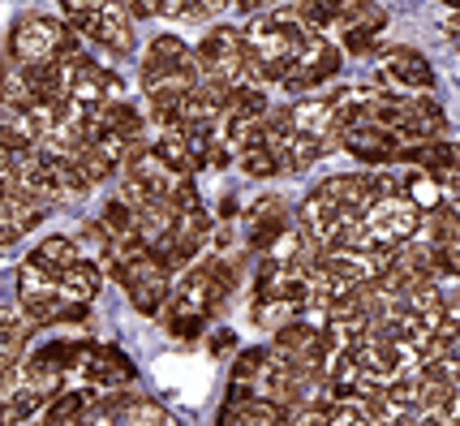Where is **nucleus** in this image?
I'll return each mask as SVG.
<instances>
[{"instance_id": "obj_25", "label": "nucleus", "mask_w": 460, "mask_h": 426, "mask_svg": "<svg viewBox=\"0 0 460 426\" xmlns=\"http://www.w3.org/2000/svg\"><path fill=\"white\" fill-rule=\"evenodd\" d=\"M327 426H375V422H370V413L358 401H332L327 405Z\"/></svg>"}, {"instance_id": "obj_20", "label": "nucleus", "mask_w": 460, "mask_h": 426, "mask_svg": "<svg viewBox=\"0 0 460 426\" xmlns=\"http://www.w3.org/2000/svg\"><path fill=\"white\" fill-rule=\"evenodd\" d=\"M341 13L344 0H297L293 4V18H297V26L310 40H327V31L341 26Z\"/></svg>"}, {"instance_id": "obj_12", "label": "nucleus", "mask_w": 460, "mask_h": 426, "mask_svg": "<svg viewBox=\"0 0 460 426\" xmlns=\"http://www.w3.org/2000/svg\"><path fill=\"white\" fill-rule=\"evenodd\" d=\"M78 375L100 392H125V387L138 384V366L129 362V353L117 345H95V341H91V353H86Z\"/></svg>"}, {"instance_id": "obj_21", "label": "nucleus", "mask_w": 460, "mask_h": 426, "mask_svg": "<svg viewBox=\"0 0 460 426\" xmlns=\"http://www.w3.org/2000/svg\"><path fill=\"white\" fill-rule=\"evenodd\" d=\"M404 199L418 207V211H426V216L439 211L443 203H452V199L439 190V182H435L430 173H421V168H409V173H404Z\"/></svg>"}, {"instance_id": "obj_18", "label": "nucleus", "mask_w": 460, "mask_h": 426, "mask_svg": "<svg viewBox=\"0 0 460 426\" xmlns=\"http://www.w3.org/2000/svg\"><path fill=\"white\" fill-rule=\"evenodd\" d=\"M78 259H86V254H82V245H78V237H65V233L43 237V242L26 254V263H35L40 271H48V276H60L65 267H74Z\"/></svg>"}, {"instance_id": "obj_2", "label": "nucleus", "mask_w": 460, "mask_h": 426, "mask_svg": "<svg viewBox=\"0 0 460 426\" xmlns=\"http://www.w3.org/2000/svg\"><path fill=\"white\" fill-rule=\"evenodd\" d=\"M9 57L18 65H52L65 57L82 52V35L65 18H48V13H22L9 26Z\"/></svg>"}, {"instance_id": "obj_6", "label": "nucleus", "mask_w": 460, "mask_h": 426, "mask_svg": "<svg viewBox=\"0 0 460 426\" xmlns=\"http://www.w3.org/2000/svg\"><path fill=\"white\" fill-rule=\"evenodd\" d=\"M297 237L305 242V250H314V254H332V250H344V242H349V228L358 220H349L341 207L332 203L327 194H323L319 185L305 194L297 203Z\"/></svg>"}, {"instance_id": "obj_3", "label": "nucleus", "mask_w": 460, "mask_h": 426, "mask_svg": "<svg viewBox=\"0 0 460 426\" xmlns=\"http://www.w3.org/2000/svg\"><path fill=\"white\" fill-rule=\"evenodd\" d=\"M194 61H199V78L216 82L224 91L233 86H259L254 78V61H250V43H245V31L241 26H211L202 43L194 48Z\"/></svg>"}, {"instance_id": "obj_14", "label": "nucleus", "mask_w": 460, "mask_h": 426, "mask_svg": "<svg viewBox=\"0 0 460 426\" xmlns=\"http://www.w3.org/2000/svg\"><path fill=\"white\" fill-rule=\"evenodd\" d=\"M293 409L267 396H241V392H224L216 426H288Z\"/></svg>"}, {"instance_id": "obj_9", "label": "nucleus", "mask_w": 460, "mask_h": 426, "mask_svg": "<svg viewBox=\"0 0 460 426\" xmlns=\"http://www.w3.org/2000/svg\"><path fill=\"white\" fill-rule=\"evenodd\" d=\"M336 31H341V52L370 57L379 48L383 31H387V9L379 0H344V13Z\"/></svg>"}, {"instance_id": "obj_10", "label": "nucleus", "mask_w": 460, "mask_h": 426, "mask_svg": "<svg viewBox=\"0 0 460 426\" xmlns=\"http://www.w3.org/2000/svg\"><path fill=\"white\" fill-rule=\"evenodd\" d=\"M344 69V52L336 48L332 40H310L305 48L297 52V61L288 65L280 86L288 91H314V86H327Z\"/></svg>"}, {"instance_id": "obj_15", "label": "nucleus", "mask_w": 460, "mask_h": 426, "mask_svg": "<svg viewBox=\"0 0 460 426\" xmlns=\"http://www.w3.org/2000/svg\"><path fill=\"white\" fill-rule=\"evenodd\" d=\"M82 40H91L95 48L112 52V57L120 61V57H134V48H138V31H134V18H129L125 9L108 4L103 13H95V18L86 22Z\"/></svg>"}, {"instance_id": "obj_23", "label": "nucleus", "mask_w": 460, "mask_h": 426, "mask_svg": "<svg viewBox=\"0 0 460 426\" xmlns=\"http://www.w3.org/2000/svg\"><path fill=\"white\" fill-rule=\"evenodd\" d=\"M112 0H60V13H65V22L74 26V31H86V22L95 18V13H103Z\"/></svg>"}, {"instance_id": "obj_8", "label": "nucleus", "mask_w": 460, "mask_h": 426, "mask_svg": "<svg viewBox=\"0 0 460 426\" xmlns=\"http://www.w3.org/2000/svg\"><path fill=\"white\" fill-rule=\"evenodd\" d=\"M379 86L383 91H396V95H430V86H435V65L426 61V52L409 48V43L383 48Z\"/></svg>"}, {"instance_id": "obj_19", "label": "nucleus", "mask_w": 460, "mask_h": 426, "mask_svg": "<svg viewBox=\"0 0 460 426\" xmlns=\"http://www.w3.org/2000/svg\"><path fill=\"white\" fill-rule=\"evenodd\" d=\"M57 284H60V293L69 297V302H95L100 297V288H103V267L95 263V259H78L74 267H65L57 276Z\"/></svg>"}, {"instance_id": "obj_11", "label": "nucleus", "mask_w": 460, "mask_h": 426, "mask_svg": "<svg viewBox=\"0 0 460 426\" xmlns=\"http://www.w3.org/2000/svg\"><path fill=\"white\" fill-rule=\"evenodd\" d=\"M401 168H421V173H430L439 190L447 199H456L460 194V142H421V146H409L401 155Z\"/></svg>"}, {"instance_id": "obj_22", "label": "nucleus", "mask_w": 460, "mask_h": 426, "mask_svg": "<svg viewBox=\"0 0 460 426\" xmlns=\"http://www.w3.org/2000/svg\"><path fill=\"white\" fill-rule=\"evenodd\" d=\"M237 168L245 173V177H254V182H271V177H280L284 168H280V155L267 146V142H254V146H245L237 155Z\"/></svg>"}, {"instance_id": "obj_1", "label": "nucleus", "mask_w": 460, "mask_h": 426, "mask_svg": "<svg viewBox=\"0 0 460 426\" xmlns=\"http://www.w3.org/2000/svg\"><path fill=\"white\" fill-rule=\"evenodd\" d=\"M245 43H250V61H254V78L259 86H280L288 65L297 61V52L310 43V35L297 26L293 9H271V13H259L245 26Z\"/></svg>"}, {"instance_id": "obj_4", "label": "nucleus", "mask_w": 460, "mask_h": 426, "mask_svg": "<svg viewBox=\"0 0 460 426\" xmlns=\"http://www.w3.org/2000/svg\"><path fill=\"white\" fill-rule=\"evenodd\" d=\"M108 276L125 288L129 306L138 315H160L168 297H172V271L164 267V259H155V250H142V254H129V259H112L108 263Z\"/></svg>"}, {"instance_id": "obj_26", "label": "nucleus", "mask_w": 460, "mask_h": 426, "mask_svg": "<svg viewBox=\"0 0 460 426\" xmlns=\"http://www.w3.org/2000/svg\"><path fill=\"white\" fill-rule=\"evenodd\" d=\"M18 151H13V146H9V138H4V134H0V185L9 182V177H13V168H18Z\"/></svg>"}, {"instance_id": "obj_13", "label": "nucleus", "mask_w": 460, "mask_h": 426, "mask_svg": "<svg viewBox=\"0 0 460 426\" xmlns=\"http://www.w3.org/2000/svg\"><path fill=\"white\" fill-rule=\"evenodd\" d=\"M100 418L103 426H181L160 401L138 396V392H108L100 401Z\"/></svg>"}, {"instance_id": "obj_24", "label": "nucleus", "mask_w": 460, "mask_h": 426, "mask_svg": "<svg viewBox=\"0 0 460 426\" xmlns=\"http://www.w3.org/2000/svg\"><path fill=\"white\" fill-rule=\"evenodd\" d=\"M155 18L164 22H185V26H194V22H207L199 9V0H155Z\"/></svg>"}, {"instance_id": "obj_17", "label": "nucleus", "mask_w": 460, "mask_h": 426, "mask_svg": "<svg viewBox=\"0 0 460 426\" xmlns=\"http://www.w3.org/2000/svg\"><path fill=\"white\" fill-rule=\"evenodd\" d=\"M319 190L341 207L349 220H361L370 207L379 203V190H375V173H370V168H366V173H336V177H327Z\"/></svg>"}, {"instance_id": "obj_27", "label": "nucleus", "mask_w": 460, "mask_h": 426, "mask_svg": "<svg viewBox=\"0 0 460 426\" xmlns=\"http://www.w3.org/2000/svg\"><path fill=\"white\" fill-rule=\"evenodd\" d=\"M233 345H237V336H233V327H216V332L207 336V349H211L216 358H220V353H228V349H233Z\"/></svg>"}, {"instance_id": "obj_30", "label": "nucleus", "mask_w": 460, "mask_h": 426, "mask_svg": "<svg viewBox=\"0 0 460 426\" xmlns=\"http://www.w3.org/2000/svg\"><path fill=\"white\" fill-rule=\"evenodd\" d=\"M443 35H447V40H452V48L460 52V13H452V18L443 22Z\"/></svg>"}, {"instance_id": "obj_32", "label": "nucleus", "mask_w": 460, "mask_h": 426, "mask_svg": "<svg viewBox=\"0 0 460 426\" xmlns=\"http://www.w3.org/2000/svg\"><path fill=\"white\" fill-rule=\"evenodd\" d=\"M280 4H284V0H267V9H280Z\"/></svg>"}, {"instance_id": "obj_28", "label": "nucleus", "mask_w": 460, "mask_h": 426, "mask_svg": "<svg viewBox=\"0 0 460 426\" xmlns=\"http://www.w3.org/2000/svg\"><path fill=\"white\" fill-rule=\"evenodd\" d=\"M117 9H125L129 18L138 22V18H155V0H112Z\"/></svg>"}, {"instance_id": "obj_16", "label": "nucleus", "mask_w": 460, "mask_h": 426, "mask_svg": "<svg viewBox=\"0 0 460 426\" xmlns=\"http://www.w3.org/2000/svg\"><path fill=\"white\" fill-rule=\"evenodd\" d=\"M69 100L82 103V108H103V103L125 100V82H120L117 69H108V65L91 61V57H82L78 78H74V91H69Z\"/></svg>"}, {"instance_id": "obj_5", "label": "nucleus", "mask_w": 460, "mask_h": 426, "mask_svg": "<svg viewBox=\"0 0 460 426\" xmlns=\"http://www.w3.org/2000/svg\"><path fill=\"white\" fill-rule=\"evenodd\" d=\"M211 233H216L211 211H207V207H194V211H181L177 224H172L151 250H155V259H164V267H168L172 276H181V271H190V267L211 250Z\"/></svg>"}, {"instance_id": "obj_31", "label": "nucleus", "mask_w": 460, "mask_h": 426, "mask_svg": "<svg viewBox=\"0 0 460 426\" xmlns=\"http://www.w3.org/2000/svg\"><path fill=\"white\" fill-rule=\"evenodd\" d=\"M443 4H447V9H452V13H460V0H443Z\"/></svg>"}, {"instance_id": "obj_29", "label": "nucleus", "mask_w": 460, "mask_h": 426, "mask_svg": "<svg viewBox=\"0 0 460 426\" xmlns=\"http://www.w3.org/2000/svg\"><path fill=\"white\" fill-rule=\"evenodd\" d=\"M199 9H202V18L211 22V18H224V13H233V0H199Z\"/></svg>"}, {"instance_id": "obj_7", "label": "nucleus", "mask_w": 460, "mask_h": 426, "mask_svg": "<svg viewBox=\"0 0 460 426\" xmlns=\"http://www.w3.org/2000/svg\"><path fill=\"white\" fill-rule=\"evenodd\" d=\"M293 220H297V211L288 207L284 194H259L241 211V242L254 254H271L293 233Z\"/></svg>"}]
</instances>
